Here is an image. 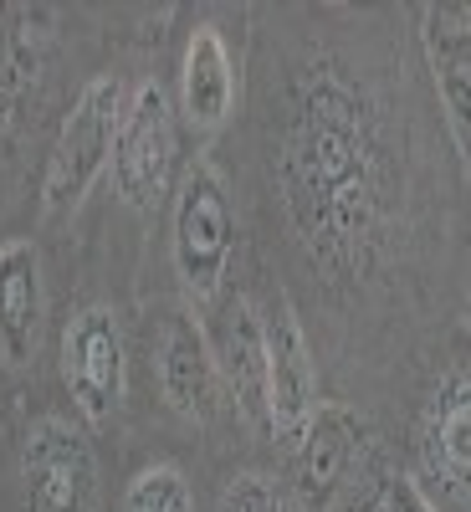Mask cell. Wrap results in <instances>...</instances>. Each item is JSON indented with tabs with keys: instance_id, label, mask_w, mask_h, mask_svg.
I'll return each mask as SVG.
<instances>
[{
	"instance_id": "e0dca14e",
	"label": "cell",
	"mask_w": 471,
	"mask_h": 512,
	"mask_svg": "<svg viewBox=\"0 0 471 512\" xmlns=\"http://www.w3.org/2000/svg\"><path fill=\"white\" fill-rule=\"evenodd\" d=\"M216 512H303V507H297V492L282 477H272V472H236L221 487Z\"/></svg>"
},
{
	"instance_id": "2e32d148",
	"label": "cell",
	"mask_w": 471,
	"mask_h": 512,
	"mask_svg": "<svg viewBox=\"0 0 471 512\" xmlns=\"http://www.w3.org/2000/svg\"><path fill=\"white\" fill-rule=\"evenodd\" d=\"M123 512H195V487L175 461H149L128 477Z\"/></svg>"
},
{
	"instance_id": "277c9868",
	"label": "cell",
	"mask_w": 471,
	"mask_h": 512,
	"mask_svg": "<svg viewBox=\"0 0 471 512\" xmlns=\"http://www.w3.org/2000/svg\"><path fill=\"white\" fill-rule=\"evenodd\" d=\"M236 251V216H231V195L226 180L210 159H195L180 190H175V236H169V256H175L180 287L195 303H210L226 282Z\"/></svg>"
},
{
	"instance_id": "3957f363",
	"label": "cell",
	"mask_w": 471,
	"mask_h": 512,
	"mask_svg": "<svg viewBox=\"0 0 471 512\" xmlns=\"http://www.w3.org/2000/svg\"><path fill=\"white\" fill-rule=\"evenodd\" d=\"M16 482H21V512H98L103 472L88 425L57 410L36 415L21 431Z\"/></svg>"
},
{
	"instance_id": "8992f818",
	"label": "cell",
	"mask_w": 471,
	"mask_h": 512,
	"mask_svg": "<svg viewBox=\"0 0 471 512\" xmlns=\"http://www.w3.org/2000/svg\"><path fill=\"white\" fill-rule=\"evenodd\" d=\"M175 175V103L164 82H139L128 93L118 144H113V190L128 210H159Z\"/></svg>"
},
{
	"instance_id": "7c38bea8",
	"label": "cell",
	"mask_w": 471,
	"mask_h": 512,
	"mask_svg": "<svg viewBox=\"0 0 471 512\" xmlns=\"http://www.w3.org/2000/svg\"><path fill=\"white\" fill-rule=\"evenodd\" d=\"M425 52L441 88L451 139L471 164V6H425Z\"/></svg>"
},
{
	"instance_id": "ac0fdd59",
	"label": "cell",
	"mask_w": 471,
	"mask_h": 512,
	"mask_svg": "<svg viewBox=\"0 0 471 512\" xmlns=\"http://www.w3.org/2000/svg\"><path fill=\"white\" fill-rule=\"evenodd\" d=\"M379 512H441L436 497L425 492L415 477H390V487H384V502Z\"/></svg>"
},
{
	"instance_id": "52a82bcc",
	"label": "cell",
	"mask_w": 471,
	"mask_h": 512,
	"mask_svg": "<svg viewBox=\"0 0 471 512\" xmlns=\"http://www.w3.org/2000/svg\"><path fill=\"white\" fill-rule=\"evenodd\" d=\"M318 359L297 313L277 303L267 313V431L277 446L297 451L308 436V425L318 420Z\"/></svg>"
},
{
	"instance_id": "5bb4252c",
	"label": "cell",
	"mask_w": 471,
	"mask_h": 512,
	"mask_svg": "<svg viewBox=\"0 0 471 512\" xmlns=\"http://www.w3.org/2000/svg\"><path fill=\"white\" fill-rule=\"evenodd\" d=\"M359 451H364V425L344 405L318 410V420L308 425L303 446L292 451L297 456V497H308V502L333 497L338 487L349 482Z\"/></svg>"
},
{
	"instance_id": "d6986e66",
	"label": "cell",
	"mask_w": 471,
	"mask_h": 512,
	"mask_svg": "<svg viewBox=\"0 0 471 512\" xmlns=\"http://www.w3.org/2000/svg\"><path fill=\"white\" fill-rule=\"evenodd\" d=\"M466 333H471V297H466Z\"/></svg>"
},
{
	"instance_id": "5b68a950",
	"label": "cell",
	"mask_w": 471,
	"mask_h": 512,
	"mask_svg": "<svg viewBox=\"0 0 471 512\" xmlns=\"http://www.w3.org/2000/svg\"><path fill=\"white\" fill-rule=\"evenodd\" d=\"M62 384L82 425H103L128 390V338L108 303L77 308L62 328Z\"/></svg>"
},
{
	"instance_id": "30bf717a",
	"label": "cell",
	"mask_w": 471,
	"mask_h": 512,
	"mask_svg": "<svg viewBox=\"0 0 471 512\" xmlns=\"http://www.w3.org/2000/svg\"><path fill=\"white\" fill-rule=\"evenodd\" d=\"M154 374H159V395L164 405L205 425L221 395V374H216V354L200 323H190L185 313H169L159 328V349H154Z\"/></svg>"
},
{
	"instance_id": "7a4b0ae2",
	"label": "cell",
	"mask_w": 471,
	"mask_h": 512,
	"mask_svg": "<svg viewBox=\"0 0 471 512\" xmlns=\"http://www.w3.org/2000/svg\"><path fill=\"white\" fill-rule=\"evenodd\" d=\"M128 108V88L118 77H93L77 93V103L67 108L52 154H47V175H41V216H72L98 185V175L113 164V144H118V123Z\"/></svg>"
},
{
	"instance_id": "ba28073f",
	"label": "cell",
	"mask_w": 471,
	"mask_h": 512,
	"mask_svg": "<svg viewBox=\"0 0 471 512\" xmlns=\"http://www.w3.org/2000/svg\"><path fill=\"white\" fill-rule=\"evenodd\" d=\"M420 472L446 502L471 507V369H451L420 415Z\"/></svg>"
},
{
	"instance_id": "9a60e30c",
	"label": "cell",
	"mask_w": 471,
	"mask_h": 512,
	"mask_svg": "<svg viewBox=\"0 0 471 512\" xmlns=\"http://www.w3.org/2000/svg\"><path fill=\"white\" fill-rule=\"evenodd\" d=\"M47 11H26V6H0V123H11L16 103L26 98L31 77L47 62Z\"/></svg>"
},
{
	"instance_id": "6da1fadb",
	"label": "cell",
	"mask_w": 471,
	"mask_h": 512,
	"mask_svg": "<svg viewBox=\"0 0 471 512\" xmlns=\"http://www.w3.org/2000/svg\"><path fill=\"white\" fill-rule=\"evenodd\" d=\"M282 175L303 241L323 256H359L379 221V149L359 98L338 77L297 98Z\"/></svg>"
},
{
	"instance_id": "ffe728a7",
	"label": "cell",
	"mask_w": 471,
	"mask_h": 512,
	"mask_svg": "<svg viewBox=\"0 0 471 512\" xmlns=\"http://www.w3.org/2000/svg\"><path fill=\"white\" fill-rule=\"evenodd\" d=\"M466 175H471V164H466Z\"/></svg>"
},
{
	"instance_id": "8fae6325",
	"label": "cell",
	"mask_w": 471,
	"mask_h": 512,
	"mask_svg": "<svg viewBox=\"0 0 471 512\" xmlns=\"http://www.w3.org/2000/svg\"><path fill=\"white\" fill-rule=\"evenodd\" d=\"M236 108V57L226 47L221 26H195L180 57V118L195 134H216Z\"/></svg>"
},
{
	"instance_id": "9c48e42d",
	"label": "cell",
	"mask_w": 471,
	"mask_h": 512,
	"mask_svg": "<svg viewBox=\"0 0 471 512\" xmlns=\"http://www.w3.org/2000/svg\"><path fill=\"white\" fill-rule=\"evenodd\" d=\"M47 328V272L41 251L26 236L0 241V364L26 369Z\"/></svg>"
},
{
	"instance_id": "4fadbf2b",
	"label": "cell",
	"mask_w": 471,
	"mask_h": 512,
	"mask_svg": "<svg viewBox=\"0 0 471 512\" xmlns=\"http://www.w3.org/2000/svg\"><path fill=\"white\" fill-rule=\"evenodd\" d=\"M216 374L226 384V395L236 400L241 415L267 420V318L256 313L251 297H231L216 344Z\"/></svg>"
}]
</instances>
